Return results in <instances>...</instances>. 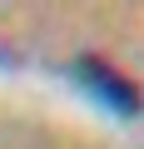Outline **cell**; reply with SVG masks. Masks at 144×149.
Here are the masks:
<instances>
[{"mask_svg": "<svg viewBox=\"0 0 144 149\" xmlns=\"http://www.w3.org/2000/svg\"><path fill=\"white\" fill-rule=\"evenodd\" d=\"M75 80H85V85H95L90 95H99L109 109H124V114H134V95H129V85L119 80V74H109L99 60H80L75 65Z\"/></svg>", "mask_w": 144, "mask_h": 149, "instance_id": "1", "label": "cell"}]
</instances>
